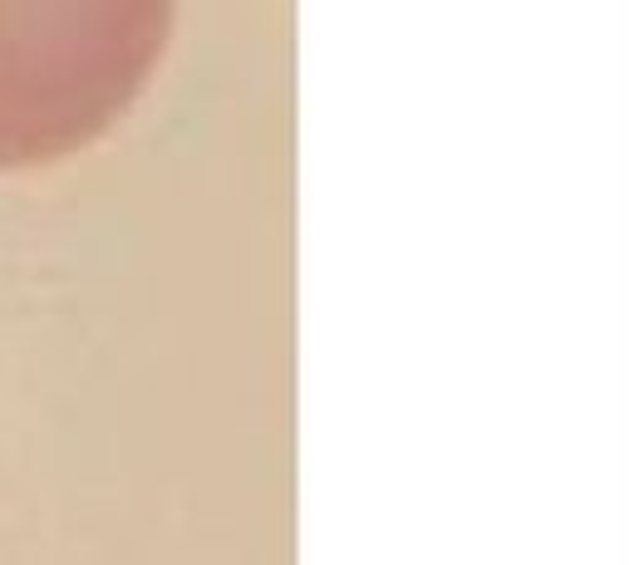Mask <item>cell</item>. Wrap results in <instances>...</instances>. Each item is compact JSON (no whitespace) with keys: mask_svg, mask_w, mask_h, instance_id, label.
Wrapping results in <instances>:
<instances>
[{"mask_svg":"<svg viewBox=\"0 0 629 565\" xmlns=\"http://www.w3.org/2000/svg\"><path fill=\"white\" fill-rule=\"evenodd\" d=\"M172 0H0V172L109 133L168 50Z\"/></svg>","mask_w":629,"mask_h":565,"instance_id":"1","label":"cell"}]
</instances>
